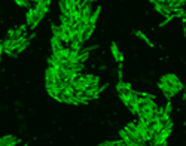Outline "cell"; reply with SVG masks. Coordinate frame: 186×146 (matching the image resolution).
<instances>
[{"label":"cell","instance_id":"obj_16","mask_svg":"<svg viewBox=\"0 0 186 146\" xmlns=\"http://www.w3.org/2000/svg\"><path fill=\"white\" fill-rule=\"evenodd\" d=\"M80 46H82V43H80L78 39H73L69 42V48L73 49V51H80Z\"/></svg>","mask_w":186,"mask_h":146},{"label":"cell","instance_id":"obj_24","mask_svg":"<svg viewBox=\"0 0 186 146\" xmlns=\"http://www.w3.org/2000/svg\"><path fill=\"white\" fill-rule=\"evenodd\" d=\"M3 51H5V46H3V42L0 43V61H2V55H3Z\"/></svg>","mask_w":186,"mask_h":146},{"label":"cell","instance_id":"obj_1","mask_svg":"<svg viewBox=\"0 0 186 146\" xmlns=\"http://www.w3.org/2000/svg\"><path fill=\"white\" fill-rule=\"evenodd\" d=\"M158 86L161 88V91L164 93V95L167 97V100H171L176 95V94L179 93L180 90L177 88V86H173L170 85V84H167L165 80H160V84H158Z\"/></svg>","mask_w":186,"mask_h":146},{"label":"cell","instance_id":"obj_13","mask_svg":"<svg viewBox=\"0 0 186 146\" xmlns=\"http://www.w3.org/2000/svg\"><path fill=\"white\" fill-rule=\"evenodd\" d=\"M134 33L137 34V37H140V39L143 40V42H146V43H147V45H149V46H150V48H153L152 40L149 39V37H147V36H146V34H145V33H143V32H140V30H136Z\"/></svg>","mask_w":186,"mask_h":146},{"label":"cell","instance_id":"obj_20","mask_svg":"<svg viewBox=\"0 0 186 146\" xmlns=\"http://www.w3.org/2000/svg\"><path fill=\"white\" fill-rule=\"evenodd\" d=\"M174 20V13H170L168 17H165V20L162 21V22H160V27H164V26H167L168 22H171V21Z\"/></svg>","mask_w":186,"mask_h":146},{"label":"cell","instance_id":"obj_22","mask_svg":"<svg viewBox=\"0 0 186 146\" xmlns=\"http://www.w3.org/2000/svg\"><path fill=\"white\" fill-rule=\"evenodd\" d=\"M89 58V52H79V63H85Z\"/></svg>","mask_w":186,"mask_h":146},{"label":"cell","instance_id":"obj_10","mask_svg":"<svg viewBox=\"0 0 186 146\" xmlns=\"http://www.w3.org/2000/svg\"><path fill=\"white\" fill-rule=\"evenodd\" d=\"M131 90H133L131 84L124 82V80H118V84H116V91L118 93H121V91H131Z\"/></svg>","mask_w":186,"mask_h":146},{"label":"cell","instance_id":"obj_15","mask_svg":"<svg viewBox=\"0 0 186 146\" xmlns=\"http://www.w3.org/2000/svg\"><path fill=\"white\" fill-rule=\"evenodd\" d=\"M67 60L72 61V63H79V51H73V49H70Z\"/></svg>","mask_w":186,"mask_h":146},{"label":"cell","instance_id":"obj_7","mask_svg":"<svg viewBox=\"0 0 186 146\" xmlns=\"http://www.w3.org/2000/svg\"><path fill=\"white\" fill-rule=\"evenodd\" d=\"M20 140L17 139L15 136L12 134H7V136H3V137H0V146H13L17 145Z\"/></svg>","mask_w":186,"mask_h":146},{"label":"cell","instance_id":"obj_6","mask_svg":"<svg viewBox=\"0 0 186 146\" xmlns=\"http://www.w3.org/2000/svg\"><path fill=\"white\" fill-rule=\"evenodd\" d=\"M153 7H155V11L158 13H161L162 17H168L170 13H173L167 3H153Z\"/></svg>","mask_w":186,"mask_h":146},{"label":"cell","instance_id":"obj_2","mask_svg":"<svg viewBox=\"0 0 186 146\" xmlns=\"http://www.w3.org/2000/svg\"><path fill=\"white\" fill-rule=\"evenodd\" d=\"M124 130H125V133L131 137V140L134 142V145H136V146H137V145H140V146L145 145V142L140 139L139 133H137V130H136V124H134V122H130V124H128Z\"/></svg>","mask_w":186,"mask_h":146},{"label":"cell","instance_id":"obj_14","mask_svg":"<svg viewBox=\"0 0 186 146\" xmlns=\"http://www.w3.org/2000/svg\"><path fill=\"white\" fill-rule=\"evenodd\" d=\"M94 32H95V24H89V26L87 27V30H85V33H83V42L89 39V37L93 36Z\"/></svg>","mask_w":186,"mask_h":146},{"label":"cell","instance_id":"obj_21","mask_svg":"<svg viewBox=\"0 0 186 146\" xmlns=\"http://www.w3.org/2000/svg\"><path fill=\"white\" fill-rule=\"evenodd\" d=\"M171 109H173V105H171V100H168V101H167V105L164 106V113H167V115H170V113H171Z\"/></svg>","mask_w":186,"mask_h":146},{"label":"cell","instance_id":"obj_23","mask_svg":"<svg viewBox=\"0 0 186 146\" xmlns=\"http://www.w3.org/2000/svg\"><path fill=\"white\" fill-rule=\"evenodd\" d=\"M6 37H7V39H13V37H15V32H13V28H11V30L7 32Z\"/></svg>","mask_w":186,"mask_h":146},{"label":"cell","instance_id":"obj_3","mask_svg":"<svg viewBox=\"0 0 186 146\" xmlns=\"http://www.w3.org/2000/svg\"><path fill=\"white\" fill-rule=\"evenodd\" d=\"M93 12V6H91V2L85 3L83 6L80 7V22L83 24H89V17Z\"/></svg>","mask_w":186,"mask_h":146},{"label":"cell","instance_id":"obj_18","mask_svg":"<svg viewBox=\"0 0 186 146\" xmlns=\"http://www.w3.org/2000/svg\"><path fill=\"white\" fill-rule=\"evenodd\" d=\"M110 51H112V55L115 60H118V57H119V49H118V45L115 43V42H112V45H110Z\"/></svg>","mask_w":186,"mask_h":146},{"label":"cell","instance_id":"obj_8","mask_svg":"<svg viewBox=\"0 0 186 146\" xmlns=\"http://www.w3.org/2000/svg\"><path fill=\"white\" fill-rule=\"evenodd\" d=\"M63 46H64V45H63V42H61L57 36H52V37H51V49H52V54L58 52Z\"/></svg>","mask_w":186,"mask_h":146},{"label":"cell","instance_id":"obj_9","mask_svg":"<svg viewBox=\"0 0 186 146\" xmlns=\"http://www.w3.org/2000/svg\"><path fill=\"white\" fill-rule=\"evenodd\" d=\"M36 20V9H34V6L31 7H28L27 9V13H26V22H27V26H31V22Z\"/></svg>","mask_w":186,"mask_h":146},{"label":"cell","instance_id":"obj_25","mask_svg":"<svg viewBox=\"0 0 186 146\" xmlns=\"http://www.w3.org/2000/svg\"><path fill=\"white\" fill-rule=\"evenodd\" d=\"M89 2H91V3H94V2H97V0H89Z\"/></svg>","mask_w":186,"mask_h":146},{"label":"cell","instance_id":"obj_17","mask_svg":"<svg viewBox=\"0 0 186 146\" xmlns=\"http://www.w3.org/2000/svg\"><path fill=\"white\" fill-rule=\"evenodd\" d=\"M103 146H122L124 142L122 140H107V142H101Z\"/></svg>","mask_w":186,"mask_h":146},{"label":"cell","instance_id":"obj_5","mask_svg":"<svg viewBox=\"0 0 186 146\" xmlns=\"http://www.w3.org/2000/svg\"><path fill=\"white\" fill-rule=\"evenodd\" d=\"M54 84H57V78H55L54 67L49 66L45 70V85H54Z\"/></svg>","mask_w":186,"mask_h":146},{"label":"cell","instance_id":"obj_12","mask_svg":"<svg viewBox=\"0 0 186 146\" xmlns=\"http://www.w3.org/2000/svg\"><path fill=\"white\" fill-rule=\"evenodd\" d=\"M100 12H101V6H98L95 11L91 12V17H89V24H97L98 17H100Z\"/></svg>","mask_w":186,"mask_h":146},{"label":"cell","instance_id":"obj_19","mask_svg":"<svg viewBox=\"0 0 186 146\" xmlns=\"http://www.w3.org/2000/svg\"><path fill=\"white\" fill-rule=\"evenodd\" d=\"M18 6H21V7H26V9H28L30 7V2H27V0H13Z\"/></svg>","mask_w":186,"mask_h":146},{"label":"cell","instance_id":"obj_11","mask_svg":"<svg viewBox=\"0 0 186 146\" xmlns=\"http://www.w3.org/2000/svg\"><path fill=\"white\" fill-rule=\"evenodd\" d=\"M119 136H121V140L124 142V145H128V146H136L134 142L131 140V137L125 133V130H119Z\"/></svg>","mask_w":186,"mask_h":146},{"label":"cell","instance_id":"obj_4","mask_svg":"<svg viewBox=\"0 0 186 146\" xmlns=\"http://www.w3.org/2000/svg\"><path fill=\"white\" fill-rule=\"evenodd\" d=\"M161 80H165L167 84H170V85H173V86H177L179 90H183V84L180 82V79L174 73H167L164 76H161Z\"/></svg>","mask_w":186,"mask_h":146}]
</instances>
